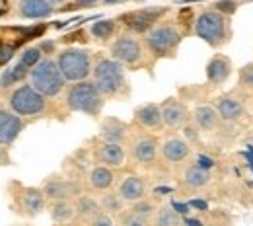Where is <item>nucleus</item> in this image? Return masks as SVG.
Returning <instances> with one entry per match:
<instances>
[{"instance_id":"3","label":"nucleus","mask_w":253,"mask_h":226,"mask_svg":"<svg viewBox=\"0 0 253 226\" xmlns=\"http://www.w3.org/2000/svg\"><path fill=\"white\" fill-rule=\"evenodd\" d=\"M125 84V70L113 59H101L94 68V86L101 96L117 94Z\"/></svg>"},{"instance_id":"34","label":"nucleus","mask_w":253,"mask_h":226,"mask_svg":"<svg viewBox=\"0 0 253 226\" xmlns=\"http://www.w3.org/2000/svg\"><path fill=\"white\" fill-rule=\"evenodd\" d=\"M240 80H242V84L253 88V65L244 66V68L240 70Z\"/></svg>"},{"instance_id":"49","label":"nucleus","mask_w":253,"mask_h":226,"mask_svg":"<svg viewBox=\"0 0 253 226\" xmlns=\"http://www.w3.org/2000/svg\"><path fill=\"white\" fill-rule=\"evenodd\" d=\"M248 160H250V164H252V168H253V156H250V154H248Z\"/></svg>"},{"instance_id":"1","label":"nucleus","mask_w":253,"mask_h":226,"mask_svg":"<svg viewBox=\"0 0 253 226\" xmlns=\"http://www.w3.org/2000/svg\"><path fill=\"white\" fill-rule=\"evenodd\" d=\"M32 86L43 97H55L63 92L64 80L57 63L53 59H43L32 70Z\"/></svg>"},{"instance_id":"30","label":"nucleus","mask_w":253,"mask_h":226,"mask_svg":"<svg viewBox=\"0 0 253 226\" xmlns=\"http://www.w3.org/2000/svg\"><path fill=\"white\" fill-rule=\"evenodd\" d=\"M39 61H41V49H39V47H30V49H26L24 55H22V59H20V63L26 66V68H33Z\"/></svg>"},{"instance_id":"19","label":"nucleus","mask_w":253,"mask_h":226,"mask_svg":"<svg viewBox=\"0 0 253 226\" xmlns=\"http://www.w3.org/2000/svg\"><path fill=\"white\" fill-rule=\"evenodd\" d=\"M230 61L224 57H214L211 59V63L207 65V78L212 84H222L228 76H230Z\"/></svg>"},{"instance_id":"43","label":"nucleus","mask_w":253,"mask_h":226,"mask_svg":"<svg viewBox=\"0 0 253 226\" xmlns=\"http://www.w3.org/2000/svg\"><path fill=\"white\" fill-rule=\"evenodd\" d=\"M76 4H80V6H92V4H95L97 0H74Z\"/></svg>"},{"instance_id":"4","label":"nucleus","mask_w":253,"mask_h":226,"mask_svg":"<svg viewBox=\"0 0 253 226\" xmlns=\"http://www.w3.org/2000/svg\"><path fill=\"white\" fill-rule=\"evenodd\" d=\"M66 105L72 111H80V113H88V115H95L101 109V94L97 92L94 82L82 80L76 82L68 96H66Z\"/></svg>"},{"instance_id":"12","label":"nucleus","mask_w":253,"mask_h":226,"mask_svg":"<svg viewBox=\"0 0 253 226\" xmlns=\"http://www.w3.org/2000/svg\"><path fill=\"white\" fill-rule=\"evenodd\" d=\"M76 191H78V187H76L74 183L59 180V178L49 180V181L45 183V189H43L45 197H51L53 201H66L68 197H72Z\"/></svg>"},{"instance_id":"33","label":"nucleus","mask_w":253,"mask_h":226,"mask_svg":"<svg viewBox=\"0 0 253 226\" xmlns=\"http://www.w3.org/2000/svg\"><path fill=\"white\" fill-rule=\"evenodd\" d=\"M123 226H148V219L134 215V213H128L123 217Z\"/></svg>"},{"instance_id":"45","label":"nucleus","mask_w":253,"mask_h":226,"mask_svg":"<svg viewBox=\"0 0 253 226\" xmlns=\"http://www.w3.org/2000/svg\"><path fill=\"white\" fill-rule=\"evenodd\" d=\"M185 225L187 226H203L199 221H193V219H185Z\"/></svg>"},{"instance_id":"50","label":"nucleus","mask_w":253,"mask_h":226,"mask_svg":"<svg viewBox=\"0 0 253 226\" xmlns=\"http://www.w3.org/2000/svg\"><path fill=\"white\" fill-rule=\"evenodd\" d=\"M136 2H142V0H136Z\"/></svg>"},{"instance_id":"6","label":"nucleus","mask_w":253,"mask_h":226,"mask_svg":"<svg viewBox=\"0 0 253 226\" xmlns=\"http://www.w3.org/2000/svg\"><path fill=\"white\" fill-rule=\"evenodd\" d=\"M195 33L209 45H220L226 39V20L216 10L203 12L195 22Z\"/></svg>"},{"instance_id":"35","label":"nucleus","mask_w":253,"mask_h":226,"mask_svg":"<svg viewBox=\"0 0 253 226\" xmlns=\"http://www.w3.org/2000/svg\"><path fill=\"white\" fill-rule=\"evenodd\" d=\"M236 6H238V4H236L234 0H218L214 8H216L218 14H222V12H224V14H232V12L236 10Z\"/></svg>"},{"instance_id":"5","label":"nucleus","mask_w":253,"mask_h":226,"mask_svg":"<svg viewBox=\"0 0 253 226\" xmlns=\"http://www.w3.org/2000/svg\"><path fill=\"white\" fill-rule=\"evenodd\" d=\"M10 107L16 115H39L45 111V97L41 96L32 84H24L16 88L10 96Z\"/></svg>"},{"instance_id":"26","label":"nucleus","mask_w":253,"mask_h":226,"mask_svg":"<svg viewBox=\"0 0 253 226\" xmlns=\"http://www.w3.org/2000/svg\"><path fill=\"white\" fill-rule=\"evenodd\" d=\"M209 181H211L209 170H203V168H199V166H191L189 170L185 172V183H187L189 187H193V189L205 187Z\"/></svg>"},{"instance_id":"44","label":"nucleus","mask_w":253,"mask_h":226,"mask_svg":"<svg viewBox=\"0 0 253 226\" xmlns=\"http://www.w3.org/2000/svg\"><path fill=\"white\" fill-rule=\"evenodd\" d=\"M6 10H8V2L6 0H0V16L6 14Z\"/></svg>"},{"instance_id":"37","label":"nucleus","mask_w":253,"mask_h":226,"mask_svg":"<svg viewBox=\"0 0 253 226\" xmlns=\"http://www.w3.org/2000/svg\"><path fill=\"white\" fill-rule=\"evenodd\" d=\"M12 70V76H14V82H20V80H24V76L28 74V68L22 65V63H18V65L14 66V68H10Z\"/></svg>"},{"instance_id":"32","label":"nucleus","mask_w":253,"mask_h":226,"mask_svg":"<svg viewBox=\"0 0 253 226\" xmlns=\"http://www.w3.org/2000/svg\"><path fill=\"white\" fill-rule=\"evenodd\" d=\"M132 213L134 215H140V217H146V219H150L152 217V213H154V207H152V203H148V201H136L134 205H132Z\"/></svg>"},{"instance_id":"21","label":"nucleus","mask_w":253,"mask_h":226,"mask_svg":"<svg viewBox=\"0 0 253 226\" xmlns=\"http://www.w3.org/2000/svg\"><path fill=\"white\" fill-rule=\"evenodd\" d=\"M45 207V193L41 189H35V187H30L24 191V209L28 215H37L41 213Z\"/></svg>"},{"instance_id":"38","label":"nucleus","mask_w":253,"mask_h":226,"mask_svg":"<svg viewBox=\"0 0 253 226\" xmlns=\"http://www.w3.org/2000/svg\"><path fill=\"white\" fill-rule=\"evenodd\" d=\"M14 84V76H12V70H4V74L0 76V88H8Z\"/></svg>"},{"instance_id":"15","label":"nucleus","mask_w":253,"mask_h":226,"mask_svg":"<svg viewBox=\"0 0 253 226\" xmlns=\"http://www.w3.org/2000/svg\"><path fill=\"white\" fill-rule=\"evenodd\" d=\"M189 152H191L189 144L185 140H181V138H169L162 146V154H164V158L168 162L185 160L189 156Z\"/></svg>"},{"instance_id":"39","label":"nucleus","mask_w":253,"mask_h":226,"mask_svg":"<svg viewBox=\"0 0 253 226\" xmlns=\"http://www.w3.org/2000/svg\"><path fill=\"white\" fill-rule=\"evenodd\" d=\"M12 53H14L12 47H2V51H0V65H4L6 61H10L12 59Z\"/></svg>"},{"instance_id":"36","label":"nucleus","mask_w":253,"mask_h":226,"mask_svg":"<svg viewBox=\"0 0 253 226\" xmlns=\"http://www.w3.org/2000/svg\"><path fill=\"white\" fill-rule=\"evenodd\" d=\"M92 226H115L113 225V219L107 215V213H99L92 219Z\"/></svg>"},{"instance_id":"40","label":"nucleus","mask_w":253,"mask_h":226,"mask_svg":"<svg viewBox=\"0 0 253 226\" xmlns=\"http://www.w3.org/2000/svg\"><path fill=\"white\" fill-rule=\"evenodd\" d=\"M199 168H203V170L212 168V160H209V158H199Z\"/></svg>"},{"instance_id":"25","label":"nucleus","mask_w":253,"mask_h":226,"mask_svg":"<svg viewBox=\"0 0 253 226\" xmlns=\"http://www.w3.org/2000/svg\"><path fill=\"white\" fill-rule=\"evenodd\" d=\"M99 203L90 195H80L74 205V213H78V217L82 219H94L95 215H99Z\"/></svg>"},{"instance_id":"17","label":"nucleus","mask_w":253,"mask_h":226,"mask_svg":"<svg viewBox=\"0 0 253 226\" xmlns=\"http://www.w3.org/2000/svg\"><path fill=\"white\" fill-rule=\"evenodd\" d=\"M158 154V142L154 138H140L138 142H134L132 146V156L142 164H150L156 160Z\"/></svg>"},{"instance_id":"46","label":"nucleus","mask_w":253,"mask_h":226,"mask_svg":"<svg viewBox=\"0 0 253 226\" xmlns=\"http://www.w3.org/2000/svg\"><path fill=\"white\" fill-rule=\"evenodd\" d=\"M105 4H119V2H125V0H103Z\"/></svg>"},{"instance_id":"23","label":"nucleus","mask_w":253,"mask_h":226,"mask_svg":"<svg viewBox=\"0 0 253 226\" xmlns=\"http://www.w3.org/2000/svg\"><path fill=\"white\" fill-rule=\"evenodd\" d=\"M90 183L94 189H109L113 185V172L107 166H97L90 172Z\"/></svg>"},{"instance_id":"29","label":"nucleus","mask_w":253,"mask_h":226,"mask_svg":"<svg viewBox=\"0 0 253 226\" xmlns=\"http://www.w3.org/2000/svg\"><path fill=\"white\" fill-rule=\"evenodd\" d=\"M115 32V22L113 20H101L92 26V35L97 39H107L111 37V33Z\"/></svg>"},{"instance_id":"48","label":"nucleus","mask_w":253,"mask_h":226,"mask_svg":"<svg viewBox=\"0 0 253 226\" xmlns=\"http://www.w3.org/2000/svg\"><path fill=\"white\" fill-rule=\"evenodd\" d=\"M4 164V152H2V148H0V166Z\"/></svg>"},{"instance_id":"18","label":"nucleus","mask_w":253,"mask_h":226,"mask_svg":"<svg viewBox=\"0 0 253 226\" xmlns=\"http://www.w3.org/2000/svg\"><path fill=\"white\" fill-rule=\"evenodd\" d=\"M97 156L101 164H107V166H121L125 160V150L121 144H115V142H103L97 150Z\"/></svg>"},{"instance_id":"9","label":"nucleus","mask_w":253,"mask_h":226,"mask_svg":"<svg viewBox=\"0 0 253 226\" xmlns=\"http://www.w3.org/2000/svg\"><path fill=\"white\" fill-rule=\"evenodd\" d=\"M24 129L20 115L8 109H0V146H10Z\"/></svg>"},{"instance_id":"13","label":"nucleus","mask_w":253,"mask_h":226,"mask_svg":"<svg viewBox=\"0 0 253 226\" xmlns=\"http://www.w3.org/2000/svg\"><path fill=\"white\" fill-rule=\"evenodd\" d=\"M20 14L30 20H39L51 16L53 6L47 0H20Z\"/></svg>"},{"instance_id":"11","label":"nucleus","mask_w":253,"mask_h":226,"mask_svg":"<svg viewBox=\"0 0 253 226\" xmlns=\"http://www.w3.org/2000/svg\"><path fill=\"white\" fill-rule=\"evenodd\" d=\"M160 113H162V123H166L168 127H181L187 121V109L181 101L177 99H166L160 105Z\"/></svg>"},{"instance_id":"20","label":"nucleus","mask_w":253,"mask_h":226,"mask_svg":"<svg viewBox=\"0 0 253 226\" xmlns=\"http://www.w3.org/2000/svg\"><path fill=\"white\" fill-rule=\"evenodd\" d=\"M101 138L105 142L121 144V140L125 138V125L121 121H117V119H107L101 125Z\"/></svg>"},{"instance_id":"24","label":"nucleus","mask_w":253,"mask_h":226,"mask_svg":"<svg viewBox=\"0 0 253 226\" xmlns=\"http://www.w3.org/2000/svg\"><path fill=\"white\" fill-rule=\"evenodd\" d=\"M244 113V107L238 99L234 97H222L218 101V115L226 121H236Z\"/></svg>"},{"instance_id":"8","label":"nucleus","mask_w":253,"mask_h":226,"mask_svg":"<svg viewBox=\"0 0 253 226\" xmlns=\"http://www.w3.org/2000/svg\"><path fill=\"white\" fill-rule=\"evenodd\" d=\"M111 55H113V61H117L121 65H134L142 57V47H140L138 39H134L130 35H121L111 45Z\"/></svg>"},{"instance_id":"16","label":"nucleus","mask_w":253,"mask_h":226,"mask_svg":"<svg viewBox=\"0 0 253 226\" xmlns=\"http://www.w3.org/2000/svg\"><path fill=\"white\" fill-rule=\"evenodd\" d=\"M134 117L146 129H156L162 125V113H160V105H156V103H146V105L138 107Z\"/></svg>"},{"instance_id":"31","label":"nucleus","mask_w":253,"mask_h":226,"mask_svg":"<svg viewBox=\"0 0 253 226\" xmlns=\"http://www.w3.org/2000/svg\"><path fill=\"white\" fill-rule=\"evenodd\" d=\"M101 207H103L105 211H109V213H117V211H121V207H123V199H121L119 195L109 193L103 197Z\"/></svg>"},{"instance_id":"28","label":"nucleus","mask_w":253,"mask_h":226,"mask_svg":"<svg viewBox=\"0 0 253 226\" xmlns=\"http://www.w3.org/2000/svg\"><path fill=\"white\" fill-rule=\"evenodd\" d=\"M156 226H181V219L171 207H164L158 211Z\"/></svg>"},{"instance_id":"41","label":"nucleus","mask_w":253,"mask_h":226,"mask_svg":"<svg viewBox=\"0 0 253 226\" xmlns=\"http://www.w3.org/2000/svg\"><path fill=\"white\" fill-rule=\"evenodd\" d=\"M191 207H195V209H207V203L205 201H191Z\"/></svg>"},{"instance_id":"2","label":"nucleus","mask_w":253,"mask_h":226,"mask_svg":"<svg viewBox=\"0 0 253 226\" xmlns=\"http://www.w3.org/2000/svg\"><path fill=\"white\" fill-rule=\"evenodd\" d=\"M57 66H59L64 80H68V82H82L92 72L90 53L84 51V49H76V47L64 49V51H61V55L57 59Z\"/></svg>"},{"instance_id":"42","label":"nucleus","mask_w":253,"mask_h":226,"mask_svg":"<svg viewBox=\"0 0 253 226\" xmlns=\"http://www.w3.org/2000/svg\"><path fill=\"white\" fill-rule=\"evenodd\" d=\"M173 209H177L175 213H181V215H185V213H187V205H179V203H175V205H173Z\"/></svg>"},{"instance_id":"7","label":"nucleus","mask_w":253,"mask_h":226,"mask_svg":"<svg viewBox=\"0 0 253 226\" xmlns=\"http://www.w3.org/2000/svg\"><path fill=\"white\" fill-rule=\"evenodd\" d=\"M146 43H148V47L154 55L164 57V55H169L181 43V33L177 32L173 26H160V28H154L148 33Z\"/></svg>"},{"instance_id":"27","label":"nucleus","mask_w":253,"mask_h":226,"mask_svg":"<svg viewBox=\"0 0 253 226\" xmlns=\"http://www.w3.org/2000/svg\"><path fill=\"white\" fill-rule=\"evenodd\" d=\"M51 217L55 223H66L74 217V207L68 201H55V205L51 209Z\"/></svg>"},{"instance_id":"22","label":"nucleus","mask_w":253,"mask_h":226,"mask_svg":"<svg viewBox=\"0 0 253 226\" xmlns=\"http://www.w3.org/2000/svg\"><path fill=\"white\" fill-rule=\"evenodd\" d=\"M193 115H195V123L205 131L214 129L216 123H218V113H216L211 105H201V107H197Z\"/></svg>"},{"instance_id":"14","label":"nucleus","mask_w":253,"mask_h":226,"mask_svg":"<svg viewBox=\"0 0 253 226\" xmlns=\"http://www.w3.org/2000/svg\"><path fill=\"white\" fill-rule=\"evenodd\" d=\"M144 191H146L144 181L140 178H136V176H128V178L123 180V183L119 187V197L123 201H128V203H136V201H140L144 197Z\"/></svg>"},{"instance_id":"10","label":"nucleus","mask_w":253,"mask_h":226,"mask_svg":"<svg viewBox=\"0 0 253 226\" xmlns=\"http://www.w3.org/2000/svg\"><path fill=\"white\" fill-rule=\"evenodd\" d=\"M166 12V8H152V10H138V12H128L121 20L126 24V28H130L132 32H148L150 26L158 20L160 16Z\"/></svg>"},{"instance_id":"47","label":"nucleus","mask_w":253,"mask_h":226,"mask_svg":"<svg viewBox=\"0 0 253 226\" xmlns=\"http://www.w3.org/2000/svg\"><path fill=\"white\" fill-rule=\"evenodd\" d=\"M47 2L53 6V4H61V2H64V0H47Z\"/></svg>"}]
</instances>
